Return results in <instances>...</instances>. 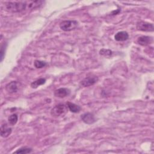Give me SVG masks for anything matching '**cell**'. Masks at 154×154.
I'll return each mask as SVG.
<instances>
[{
    "label": "cell",
    "mask_w": 154,
    "mask_h": 154,
    "mask_svg": "<svg viewBox=\"0 0 154 154\" xmlns=\"http://www.w3.org/2000/svg\"><path fill=\"white\" fill-rule=\"evenodd\" d=\"M5 10L12 13L23 11L29 9V1H11L5 3Z\"/></svg>",
    "instance_id": "obj_1"
},
{
    "label": "cell",
    "mask_w": 154,
    "mask_h": 154,
    "mask_svg": "<svg viewBox=\"0 0 154 154\" xmlns=\"http://www.w3.org/2000/svg\"><path fill=\"white\" fill-rule=\"evenodd\" d=\"M78 25V22L75 20H66L60 22V28L64 31L74 30Z\"/></svg>",
    "instance_id": "obj_2"
},
{
    "label": "cell",
    "mask_w": 154,
    "mask_h": 154,
    "mask_svg": "<svg viewBox=\"0 0 154 154\" xmlns=\"http://www.w3.org/2000/svg\"><path fill=\"white\" fill-rule=\"evenodd\" d=\"M68 109L67 106L63 103L56 105L51 111V114L54 117H59L64 114Z\"/></svg>",
    "instance_id": "obj_3"
},
{
    "label": "cell",
    "mask_w": 154,
    "mask_h": 154,
    "mask_svg": "<svg viewBox=\"0 0 154 154\" xmlns=\"http://www.w3.org/2000/svg\"><path fill=\"white\" fill-rule=\"evenodd\" d=\"M136 28L138 31L145 32H152L154 29L153 23L143 20L138 21L137 23Z\"/></svg>",
    "instance_id": "obj_4"
},
{
    "label": "cell",
    "mask_w": 154,
    "mask_h": 154,
    "mask_svg": "<svg viewBox=\"0 0 154 154\" xmlns=\"http://www.w3.org/2000/svg\"><path fill=\"white\" fill-rule=\"evenodd\" d=\"M97 81H98V78L96 76H93H93H90L86 77L84 79H82L81 81L80 84L82 87H87L93 85L96 82H97Z\"/></svg>",
    "instance_id": "obj_5"
},
{
    "label": "cell",
    "mask_w": 154,
    "mask_h": 154,
    "mask_svg": "<svg viewBox=\"0 0 154 154\" xmlns=\"http://www.w3.org/2000/svg\"><path fill=\"white\" fill-rule=\"evenodd\" d=\"M81 119L84 123L87 125L93 124L96 121L95 116L93 113L91 112H85L82 114L81 116Z\"/></svg>",
    "instance_id": "obj_6"
},
{
    "label": "cell",
    "mask_w": 154,
    "mask_h": 154,
    "mask_svg": "<svg viewBox=\"0 0 154 154\" xmlns=\"http://www.w3.org/2000/svg\"><path fill=\"white\" fill-rule=\"evenodd\" d=\"M70 94V90L67 88H60L54 91V96L59 98H64Z\"/></svg>",
    "instance_id": "obj_7"
},
{
    "label": "cell",
    "mask_w": 154,
    "mask_h": 154,
    "mask_svg": "<svg viewBox=\"0 0 154 154\" xmlns=\"http://www.w3.org/2000/svg\"><path fill=\"white\" fill-rule=\"evenodd\" d=\"M153 42V38L149 36L142 35L137 38V43L141 46H147Z\"/></svg>",
    "instance_id": "obj_8"
},
{
    "label": "cell",
    "mask_w": 154,
    "mask_h": 154,
    "mask_svg": "<svg viewBox=\"0 0 154 154\" xmlns=\"http://www.w3.org/2000/svg\"><path fill=\"white\" fill-rule=\"evenodd\" d=\"M11 132H12L11 128L8 127L7 124L4 123L1 125V129H0V134L2 137L3 138L8 137L11 134Z\"/></svg>",
    "instance_id": "obj_9"
},
{
    "label": "cell",
    "mask_w": 154,
    "mask_h": 154,
    "mask_svg": "<svg viewBox=\"0 0 154 154\" xmlns=\"http://www.w3.org/2000/svg\"><path fill=\"white\" fill-rule=\"evenodd\" d=\"M129 38V34L125 31H119L114 35V39L117 42H124Z\"/></svg>",
    "instance_id": "obj_10"
},
{
    "label": "cell",
    "mask_w": 154,
    "mask_h": 154,
    "mask_svg": "<svg viewBox=\"0 0 154 154\" xmlns=\"http://www.w3.org/2000/svg\"><path fill=\"white\" fill-rule=\"evenodd\" d=\"M5 90L9 93H16L18 90L17 81H11L8 83L5 86Z\"/></svg>",
    "instance_id": "obj_11"
},
{
    "label": "cell",
    "mask_w": 154,
    "mask_h": 154,
    "mask_svg": "<svg viewBox=\"0 0 154 154\" xmlns=\"http://www.w3.org/2000/svg\"><path fill=\"white\" fill-rule=\"evenodd\" d=\"M67 106L69 111H70L71 112H72L73 113H78L81 109V108L80 106H79L75 103L70 102H67Z\"/></svg>",
    "instance_id": "obj_12"
},
{
    "label": "cell",
    "mask_w": 154,
    "mask_h": 154,
    "mask_svg": "<svg viewBox=\"0 0 154 154\" xmlns=\"http://www.w3.org/2000/svg\"><path fill=\"white\" fill-rule=\"evenodd\" d=\"M45 82H46V79L42 78L33 81L30 85H31V87L32 88H37L40 85H42L45 84Z\"/></svg>",
    "instance_id": "obj_13"
},
{
    "label": "cell",
    "mask_w": 154,
    "mask_h": 154,
    "mask_svg": "<svg viewBox=\"0 0 154 154\" xmlns=\"http://www.w3.org/2000/svg\"><path fill=\"white\" fill-rule=\"evenodd\" d=\"M18 120V117L16 114H13L10 115L8 118V121L10 125L13 126L16 124Z\"/></svg>",
    "instance_id": "obj_14"
},
{
    "label": "cell",
    "mask_w": 154,
    "mask_h": 154,
    "mask_svg": "<svg viewBox=\"0 0 154 154\" xmlns=\"http://www.w3.org/2000/svg\"><path fill=\"white\" fill-rule=\"evenodd\" d=\"M32 152V149L30 147H22L19 149H17L16 151L14 152V153H29Z\"/></svg>",
    "instance_id": "obj_15"
},
{
    "label": "cell",
    "mask_w": 154,
    "mask_h": 154,
    "mask_svg": "<svg viewBox=\"0 0 154 154\" xmlns=\"http://www.w3.org/2000/svg\"><path fill=\"white\" fill-rule=\"evenodd\" d=\"M47 65V63L45 61L40 60H35L34 62V66L37 69H42L45 67Z\"/></svg>",
    "instance_id": "obj_16"
},
{
    "label": "cell",
    "mask_w": 154,
    "mask_h": 154,
    "mask_svg": "<svg viewBox=\"0 0 154 154\" xmlns=\"http://www.w3.org/2000/svg\"><path fill=\"white\" fill-rule=\"evenodd\" d=\"M7 46V44L6 42L2 43L1 44V52H0V54H1V62H2L3 59H4Z\"/></svg>",
    "instance_id": "obj_17"
},
{
    "label": "cell",
    "mask_w": 154,
    "mask_h": 154,
    "mask_svg": "<svg viewBox=\"0 0 154 154\" xmlns=\"http://www.w3.org/2000/svg\"><path fill=\"white\" fill-rule=\"evenodd\" d=\"M100 54L101 55H103L105 57H109L111 56L112 52L109 49H102L100 52Z\"/></svg>",
    "instance_id": "obj_18"
}]
</instances>
